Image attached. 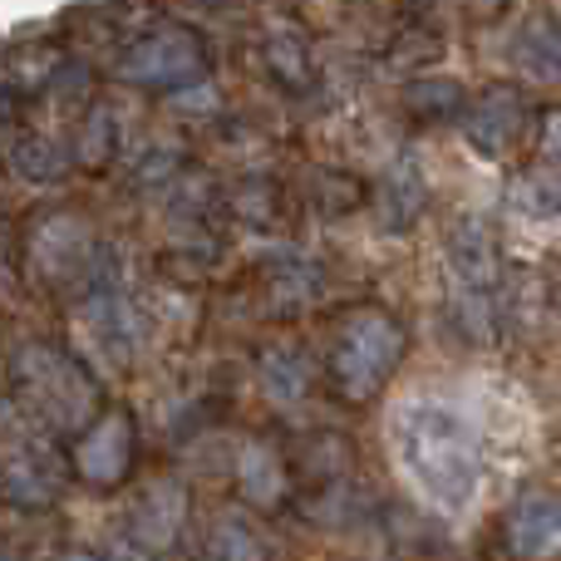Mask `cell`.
Wrapping results in <instances>:
<instances>
[{
    "instance_id": "9a60e30c",
    "label": "cell",
    "mask_w": 561,
    "mask_h": 561,
    "mask_svg": "<svg viewBox=\"0 0 561 561\" xmlns=\"http://www.w3.org/2000/svg\"><path fill=\"white\" fill-rule=\"evenodd\" d=\"M513 65L527 79H561V35L552 25H527L513 39Z\"/></svg>"
},
{
    "instance_id": "3957f363",
    "label": "cell",
    "mask_w": 561,
    "mask_h": 561,
    "mask_svg": "<svg viewBox=\"0 0 561 561\" xmlns=\"http://www.w3.org/2000/svg\"><path fill=\"white\" fill-rule=\"evenodd\" d=\"M399 359H404V330L389 316L359 310V316L345 320V330L335 340V379L350 399H369L394 375Z\"/></svg>"
},
{
    "instance_id": "8992f818",
    "label": "cell",
    "mask_w": 561,
    "mask_h": 561,
    "mask_svg": "<svg viewBox=\"0 0 561 561\" xmlns=\"http://www.w3.org/2000/svg\"><path fill=\"white\" fill-rule=\"evenodd\" d=\"M448 272H454V290H473V296H493L497 272H503V256L497 242L478 217L448 227Z\"/></svg>"
},
{
    "instance_id": "5b68a950",
    "label": "cell",
    "mask_w": 561,
    "mask_h": 561,
    "mask_svg": "<svg viewBox=\"0 0 561 561\" xmlns=\"http://www.w3.org/2000/svg\"><path fill=\"white\" fill-rule=\"evenodd\" d=\"M5 497L15 507H45L59 493V458L35 434H20V409H5Z\"/></svg>"
},
{
    "instance_id": "ac0fdd59",
    "label": "cell",
    "mask_w": 561,
    "mask_h": 561,
    "mask_svg": "<svg viewBox=\"0 0 561 561\" xmlns=\"http://www.w3.org/2000/svg\"><path fill=\"white\" fill-rule=\"evenodd\" d=\"M424 183H419V173H414V163H399L394 173H389V183H385V213H389V222L394 227H404V222H414L419 217V207H424Z\"/></svg>"
},
{
    "instance_id": "44dd1931",
    "label": "cell",
    "mask_w": 561,
    "mask_h": 561,
    "mask_svg": "<svg viewBox=\"0 0 561 561\" xmlns=\"http://www.w3.org/2000/svg\"><path fill=\"white\" fill-rule=\"evenodd\" d=\"M59 561H104V557H94V552H59Z\"/></svg>"
},
{
    "instance_id": "2e32d148",
    "label": "cell",
    "mask_w": 561,
    "mask_h": 561,
    "mask_svg": "<svg viewBox=\"0 0 561 561\" xmlns=\"http://www.w3.org/2000/svg\"><path fill=\"white\" fill-rule=\"evenodd\" d=\"M507 207L517 217H527V222H547V217L561 213V183L547 168H533V173H523L507 187Z\"/></svg>"
},
{
    "instance_id": "8fae6325",
    "label": "cell",
    "mask_w": 561,
    "mask_h": 561,
    "mask_svg": "<svg viewBox=\"0 0 561 561\" xmlns=\"http://www.w3.org/2000/svg\"><path fill=\"white\" fill-rule=\"evenodd\" d=\"M183 517H187V493L183 483H153L138 493L134 503V537L144 552H163V547H173V537L183 533Z\"/></svg>"
},
{
    "instance_id": "277c9868",
    "label": "cell",
    "mask_w": 561,
    "mask_h": 561,
    "mask_svg": "<svg viewBox=\"0 0 561 561\" xmlns=\"http://www.w3.org/2000/svg\"><path fill=\"white\" fill-rule=\"evenodd\" d=\"M203 69V45L187 30H153L118 59V75L134 84H197Z\"/></svg>"
},
{
    "instance_id": "7a4b0ae2",
    "label": "cell",
    "mask_w": 561,
    "mask_h": 561,
    "mask_svg": "<svg viewBox=\"0 0 561 561\" xmlns=\"http://www.w3.org/2000/svg\"><path fill=\"white\" fill-rule=\"evenodd\" d=\"M15 385L30 404V419L55 428H79L94 414V385L89 375L55 345H20L15 350Z\"/></svg>"
},
{
    "instance_id": "9c48e42d",
    "label": "cell",
    "mask_w": 561,
    "mask_h": 561,
    "mask_svg": "<svg viewBox=\"0 0 561 561\" xmlns=\"http://www.w3.org/2000/svg\"><path fill=\"white\" fill-rule=\"evenodd\" d=\"M89 252H94V237L79 217L59 213V217H45L30 237V262L39 266V276H75L89 266Z\"/></svg>"
},
{
    "instance_id": "ffe728a7",
    "label": "cell",
    "mask_w": 561,
    "mask_h": 561,
    "mask_svg": "<svg viewBox=\"0 0 561 561\" xmlns=\"http://www.w3.org/2000/svg\"><path fill=\"white\" fill-rule=\"evenodd\" d=\"M104 134H108V114L99 108L94 124H89V138H84V153H89V158H104Z\"/></svg>"
},
{
    "instance_id": "52a82bcc",
    "label": "cell",
    "mask_w": 561,
    "mask_h": 561,
    "mask_svg": "<svg viewBox=\"0 0 561 561\" xmlns=\"http://www.w3.org/2000/svg\"><path fill=\"white\" fill-rule=\"evenodd\" d=\"M134 463V424L124 414H108L79 438L75 448V473L94 488H114Z\"/></svg>"
},
{
    "instance_id": "5bb4252c",
    "label": "cell",
    "mask_w": 561,
    "mask_h": 561,
    "mask_svg": "<svg viewBox=\"0 0 561 561\" xmlns=\"http://www.w3.org/2000/svg\"><path fill=\"white\" fill-rule=\"evenodd\" d=\"M306 389H310V365H306L300 350L280 345V350H272V355L262 359V394L272 399V404H280V409L300 404Z\"/></svg>"
},
{
    "instance_id": "4fadbf2b",
    "label": "cell",
    "mask_w": 561,
    "mask_h": 561,
    "mask_svg": "<svg viewBox=\"0 0 561 561\" xmlns=\"http://www.w3.org/2000/svg\"><path fill=\"white\" fill-rule=\"evenodd\" d=\"M237 488H242L247 503H276L286 493V473H280V458L266 444H242L237 454Z\"/></svg>"
},
{
    "instance_id": "7c38bea8",
    "label": "cell",
    "mask_w": 561,
    "mask_h": 561,
    "mask_svg": "<svg viewBox=\"0 0 561 561\" xmlns=\"http://www.w3.org/2000/svg\"><path fill=\"white\" fill-rule=\"evenodd\" d=\"M517 124H523V99H517L513 89H493V94H483L473 104V114H468V144L483 158H497L513 144Z\"/></svg>"
},
{
    "instance_id": "6da1fadb",
    "label": "cell",
    "mask_w": 561,
    "mask_h": 561,
    "mask_svg": "<svg viewBox=\"0 0 561 561\" xmlns=\"http://www.w3.org/2000/svg\"><path fill=\"white\" fill-rule=\"evenodd\" d=\"M389 448L419 503L438 517H463L488 483V428L463 399L404 394L389 409Z\"/></svg>"
},
{
    "instance_id": "d6986e66",
    "label": "cell",
    "mask_w": 561,
    "mask_h": 561,
    "mask_svg": "<svg viewBox=\"0 0 561 561\" xmlns=\"http://www.w3.org/2000/svg\"><path fill=\"white\" fill-rule=\"evenodd\" d=\"M10 163H15V173L30 178V183H49V178L65 173V153H55L45 138H20V144H10Z\"/></svg>"
},
{
    "instance_id": "7402d4cb",
    "label": "cell",
    "mask_w": 561,
    "mask_h": 561,
    "mask_svg": "<svg viewBox=\"0 0 561 561\" xmlns=\"http://www.w3.org/2000/svg\"><path fill=\"white\" fill-rule=\"evenodd\" d=\"M557 463H561V448H557Z\"/></svg>"
},
{
    "instance_id": "30bf717a",
    "label": "cell",
    "mask_w": 561,
    "mask_h": 561,
    "mask_svg": "<svg viewBox=\"0 0 561 561\" xmlns=\"http://www.w3.org/2000/svg\"><path fill=\"white\" fill-rule=\"evenodd\" d=\"M507 547L523 561H557L561 557V503L547 493H527L507 517Z\"/></svg>"
},
{
    "instance_id": "ba28073f",
    "label": "cell",
    "mask_w": 561,
    "mask_h": 561,
    "mask_svg": "<svg viewBox=\"0 0 561 561\" xmlns=\"http://www.w3.org/2000/svg\"><path fill=\"white\" fill-rule=\"evenodd\" d=\"M84 335L108 365H124L128 350L138 345V310L128 306L124 290L99 286L94 296L84 300Z\"/></svg>"
},
{
    "instance_id": "e0dca14e",
    "label": "cell",
    "mask_w": 561,
    "mask_h": 561,
    "mask_svg": "<svg viewBox=\"0 0 561 561\" xmlns=\"http://www.w3.org/2000/svg\"><path fill=\"white\" fill-rule=\"evenodd\" d=\"M207 547H213V561H266V542L247 517L222 513L207 533Z\"/></svg>"
}]
</instances>
